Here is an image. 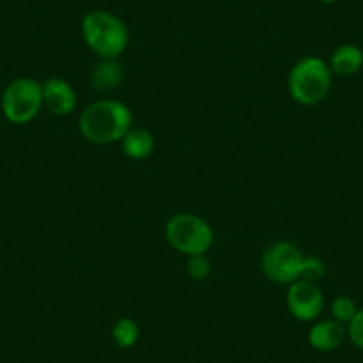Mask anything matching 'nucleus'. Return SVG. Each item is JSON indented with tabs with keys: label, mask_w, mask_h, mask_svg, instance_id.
<instances>
[{
	"label": "nucleus",
	"mask_w": 363,
	"mask_h": 363,
	"mask_svg": "<svg viewBox=\"0 0 363 363\" xmlns=\"http://www.w3.org/2000/svg\"><path fill=\"white\" fill-rule=\"evenodd\" d=\"M287 308L292 317L303 323L315 320L324 310V296L313 281L298 280L289 285Z\"/></svg>",
	"instance_id": "obj_7"
},
{
	"label": "nucleus",
	"mask_w": 363,
	"mask_h": 363,
	"mask_svg": "<svg viewBox=\"0 0 363 363\" xmlns=\"http://www.w3.org/2000/svg\"><path fill=\"white\" fill-rule=\"evenodd\" d=\"M305 255L296 244L274 242L262 253V271L271 281L278 285H291L299 280L301 264Z\"/></svg>",
	"instance_id": "obj_6"
},
{
	"label": "nucleus",
	"mask_w": 363,
	"mask_h": 363,
	"mask_svg": "<svg viewBox=\"0 0 363 363\" xmlns=\"http://www.w3.org/2000/svg\"><path fill=\"white\" fill-rule=\"evenodd\" d=\"M331 89V68L320 57H303L289 73V93L301 106H315Z\"/></svg>",
	"instance_id": "obj_3"
},
{
	"label": "nucleus",
	"mask_w": 363,
	"mask_h": 363,
	"mask_svg": "<svg viewBox=\"0 0 363 363\" xmlns=\"http://www.w3.org/2000/svg\"><path fill=\"white\" fill-rule=\"evenodd\" d=\"M139 333L141 331H139L138 323L134 319H128V317L116 320L113 326V340L121 349L134 347L139 340Z\"/></svg>",
	"instance_id": "obj_13"
},
{
	"label": "nucleus",
	"mask_w": 363,
	"mask_h": 363,
	"mask_svg": "<svg viewBox=\"0 0 363 363\" xmlns=\"http://www.w3.org/2000/svg\"><path fill=\"white\" fill-rule=\"evenodd\" d=\"M82 38L100 59H118L128 47V27L114 13L96 9L82 18Z\"/></svg>",
	"instance_id": "obj_2"
},
{
	"label": "nucleus",
	"mask_w": 363,
	"mask_h": 363,
	"mask_svg": "<svg viewBox=\"0 0 363 363\" xmlns=\"http://www.w3.org/2000/svg\"><path fill=\"white\" fill-rule=\"evenodd\" d=\"M319 2H323V4H335L338 0H319Z\"/></svg>",
	"instance_id": "obj_18"
},
{
	"label": "nucleus",
	"mask_w": 363,
	"mask_h": 363,
	"mask_svg": "<svg viewBox=\"0 0 363 363\" xmlns=\"http://www.w3.org/2000/svg\"><path fill=\"white\" fill-rule=\"evenodd\" d=\"M356 312H358V306H356V303L349 296H338L331 303V315H333L335 320L342 324L351 323Z\"/></svg>",
	"instance_id": "obj_14"
},
{
	"label": "nucleus",
	"mask_w": 363,
	"mask_h": 363,
	"mask_svg": "<svg viewBox=\"0 0 363 363\" xmlns=\"http://www.w3.org/2000/svg\"><path fill=\"white\" fill-rule=\"evenodd\" d=\"M166 239L178 253L193 257L205 255L214 242L211 225L194 214H177L167 221Z\"/></svg>",
	"instance_id": "obj_5"
},
{
	"label": "nucleus",
	"mask_w": 363,
	"mask_h": 363,
	"mask_svg": "<svg viewBox=\"0 0 363 363\" xmlns=\"http://www.w3.org/2000/svg\"><path fill=\"white\" fill-rule=\"evenodd\" d=\"M123 79L118 59H100L99 65L91 69V86L96 91H113L120 86Z\"/></svg>",
	"instance_id": "obj_12"
},
{
	"label": "nucleus",
	"mask_w": 363,
	"mask_h": 363,
	"mask_svg": "<svg viewBox=\"0 0 363 363\" xmlns=\"http://www.w3.org/2000/svg\"><path fill=\"white\" fill-rule=\"evenodd\" d=\"M79 128L84 139L93 145H113L132 128V113L120 100H96L80 114Z\"/></svg>",
	"instance_id": "obj_1"
},
{
	"label": "nucleus",
	"mask_w": 363,
	"mask_h": 363,
	"mask_svg": "<svg viewBox=\"0 0 363 363\" xmlns=\"http://www.w3.org/2000/svg\"><path fill=\"white\" fill-rule=\"evenodd\" d=\"M363 66V52L356 45L345 43L340 45L331 55L330 68L331 73H337L340 77H351L359 72Z\"/></svg>",
	"instance_id": "obj_11"
},
{
	"label": "nucleus",
	"mask_w": 363,
	"mask_h": 363,
	"mask_svg": "<svg viewBox=\"0 0 363 363\" xmlns=\"http://www.w3.org/2000/svg\"><path fill=\"white\" fill-rule=\"evenodd\" d=\"M347 337L356 347L363 351V308H359L351 323L347 324Z\"/></svg>",
	"instance_id": "obj_17"
},
{
	"label": "nucleus",
	"mask_w": 363,
	"mask_h": 363,
	"mask_svg": "<svg viewBox=\"0 0 363 363\" xmlns=\"http://www.w3.org/2000/svg\"><path fill=\"white\" fill-rule=\"evenodd\" d=\"M326 274V264L319 257H305L301 264V272H299V280L306 281H319Z\"/></svg>",
	"instance_id": "obj_15"
},
{
	"label": "nucleus",
	"mask_w": 363,
	"mask_h": 363,
	"mask_svg": "<svg viewBox=\"0 0 363 363\" xmlns=\"http://www.w3.org/2000/svg\"><path fill=\"white\" fill-rule=\"evenodd\" d=\"M347 337V328L338 320H320L313 324L308 333V342L315 351L331 352L340 347Z\"/></svg>",
	"instance_id": "obj_9"
},
{
	"label": "nucleus",
	"mask_w": 363,
	"mask_h": 363,
	"mask_svg": "<svg viewBox=\"0 0 363 363\" xmlns=\"http://www.w3.org/2000/svg\"><path fill=\"white\" fill-rule=\"evenodd\" d=\"M43 109V84L30 77H18L2 93V113L15 125L30 123Z\"/></svg>",
	"instance_id": "obj_4"
},
{
	"label": "nucleus",
	"mask_w": 363,
	"mask_h": 363,
	"mask_svg": "<svg viewBox=\"0 0 363 363\" xmlns=\"http://www.w3.org/2000/svg\"><path fill=\"white\" fill-rule=\"evenodd\" d=\"M121 148L123 153L132 160H145L155 150V138L146 128H130L121 139Z\"/></svg>",
	"instance_id": "obj_10"
},
{
	"label": "nucleus",
	"mask_w": 363,
	"mask_h": 363,
	"mask_svg": "<svg viewBox=\"0 0 363 363\" xmlns=\"http://www.w3.org/2000/svg\"><path fill=\"white\" fill-rule=\"evenodd\" d=\"M43 107L55 116H68L77 107L75 89L65 79L52 77L43 82Z\"/></svg>",
	"instance_id": "obj_8"
},
{
	"label": "nucleus",
	"mask_w": 363,
	"mask_h": 363,
	"mask_svg": "<svg viewBox=\"0 0 363 363\" xmlns=\"http://www.w3.org/2000/svg\"><path fill=\"white\" fill-rule=\"evenodd\" d=\"M211 271L212 264L211 260H208L207 255H193V257H189V260H187V272H189V277L193 278V280H205V278L211 274Z\"/></svg>",
	"instance_id": "obj_16"
}]
</instances>
